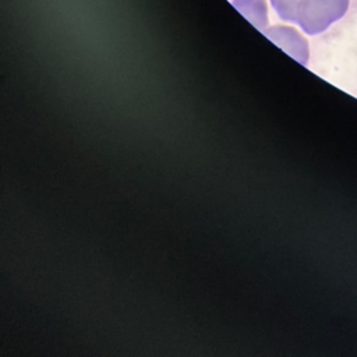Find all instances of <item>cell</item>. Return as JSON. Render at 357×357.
<instances>
[{
  "label": "cell",
  "instance_id": "1",
  "mask_svg": "<svg viewBox=\"0 0 357 357\" xmlns=\"http://www.w3.org/2000/svg\"><path fill=\"white\" fill-rule=\"evenodd\" d=\"M349 8V0H301L296 22L308 35H317L340 20Z\"/></svg>",
  "mask_w": 357,
  "mask_h": 357
},
{
  "label": "cell",
  "instance_id": "2",
  "mask_svg": "<svg viewBox=\"0 0 357 357\" xmlns=\"http://www.w3.org/2000/svg\"><path fill=\"white\" fill-rule=\"evenodd\" d=\"M264 32L272 42L280 46L286 53L291 54L297 61L307 64V59H308L307 40L294 28L278 25Z\"/></svg>",
  "mask_w": 357,
  "mask_h": 357
},
{
  "label": "cell",
  "instance_id": "3",
  "mask_svg": "<svg viewBox=\"0 0 357 357\" xmlns=\"http://www.w3.org/2000/svg\"><path fill=\"white\" fill-rule=\"evenodd\" d=\"M233 6L258 29L265 31L268 8L265 0H233Z\"/></svg>",
  "mask_w": 357,
  "mask_h": 357
},
{
  "label": "cell",
  "instance_id": "4",
  "mask_svg": "<svg viewBox=\"0 0 357 357\" xmlns=\"http://www.w3.org/2000/svg\"><path fill=\"white\" fill-rule=\"evenodd\" d=\"M271 3L282 20L296 22L301 0H271Z\"/></svg>",
  "mask_w": 357,
  "mask_h": 357
}]
</instances>
